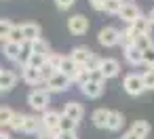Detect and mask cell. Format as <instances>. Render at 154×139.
<instances>
[{
  "mask_svg": "<svg viewBox=\"0 0 154 139\" xmlns=\"http://www.w3.org/2000/svg\"><path fill=\"white\" fill-rule=\"evenodd\" d=\"M120 2H122V0H120Z\"/></svg>",
  "mask_w": 154,
  "mask_h": 139,
  "instance_id": "50",
  "label": "cell"
},
{
  "mask_svg": "<svg viewBox=\"0 0 154 139\" xmlns=\"http://www.w3.org/2000/svg\"><path fill=\"white\" fill-rule=\"evenodd\" d=\"M15 84H17V74L11 70H2V74H0V89H2V93L13 91Z\"/></svg>",
  "mask_w": 154,
  "mask_h": 139,
  "instance_id": "15",
  "label": "cell"
},
{
  "mask_svg": "<svg viewBox=\"0 0 154 139\" xmlns=\"http://www.w3.org/2000/svg\"><path fill=\"white\" fill-rule=\"evenodd\" d=\"M125 51V59L131 63V65H139L141 63V51L137 49V47H127V49H122Z\"/></svg>",
  "mask_w": 154,
  "mask_h": 139,
  "instance_id": "23",
  "label": "cell"
},
{
  "mask_svg": "<svg viewBox=\"0 0 154 139\" xmlns=\"http://www.w3.org/2000/svg\"><path fill=\"white\" fill-rule=\"evenodd\" d=\"M131 133H133L135 137H139V139H146V137L150 135V124H148L146 120H135L133 126H131Z\"/></svg>",
  "mask_w": 154,
  "mask_h": 139,
  "instance_id": "21",
  "label": "cell"
},
{
  "mask_svg": "<svg viewBox=\"0 0 154 139\" xmlns=\"http://www.w3.org/2000/svg\"><path fill=\"white\" fill-rule=\"evenodd\" d=\"M131 28H133V32H135L137 36H150L152 23H150L148 15H139V17H137V19L131 23Z\"/></svg>",
  "mask_w": 154,
  "mask_h": 139,
  "instance_id": "13",
  "label": "cell"
},
{
  "mask_svg": "<svg viewBox=\"0 0 154 139\" xmlns=\"http://www.w3.org/2000/svg\"><path fill=\"white\" fill-rule=\"evenodd\" d=\"M99 61H101V57H97V55H93L89 61H87V65H85V70H97L99 68Z\"/></svg>",
  "mask_w": 154,
  "mask_h": 139,
  "instance_id": "39",
  "label": "cell"
},
{
  "mask_svg": "<svg viewBox=\"0 0 154 139\" xmlns=\"http://www.w3.org/2000/svg\"><path fill=\"white\" fill-rule=\"evenodd\" d=\"M122 124H125V116L120 114V112H116V110H110V116H108V131H120L122 128Z\"/></svg>",
  "mask_w": 154,
  "mask_h": 139,
  "instance_id": "18",
  "label": "cell"
},
{
  "mask_svg": "<svg viewBox=\"0 0 154 139\" xmlns=\"http://www.w3.org/2000/svg\"><path fill=\"white\" fill-rule=\"evenodd\" d=\"M141 63H146L148 68H154V44L141 51Z\"/></svg>",
  "mask_w": 154,
  "mask_h": 139,
  "instance_id": "32",
  "label": "cell"
},
{
  "mask_svg": "<svg viewBox=\"0 0 154 139\" xmlns=\"http://www.w3.org/2000/svg\"><path fill=\"white\" fill-rule=\"evenodd\" d=\"M0 137H2V133H0Z\"/></svg>",
  "mask_w": 154,
  "mask_h": 139,
  "instance_id": "49",
  "label": "cell"
},
{
  "mask_svg": "<svg viewBox=\"0 0 154 139\" xmlns=\"http://www.w3.org/2000/svg\"><path fill=\"white\" fill-rule=\"evenodd\" d=\"M5 42H15V44L26 42V40H23V34H21V28H19V26H15V28L11 30V34L7 36V40H5Z\"/></svg>",
  "mask_w": 154,
  "mask_h": 139,
  "instance_id": "29",
  "label": "cell"
},
{
  "mask_svg": "<svg viewBox=\"0 0 154 139\" xmlns=\"http://www.w3.org/2000/svg\"><path fill=\"white\" fill-rule=\"evenodd\" d=\"M99 72L103 74L106 80L118 76V72H120V63H118V59H114V57H103V59L99 61Z\"/></svg>",
  "mask_w": 154,
  "mask_h": 139,
  "instance_id": "6",
  "label": "cell"
},
{
  "mask_svg": "<svg viewBox=\"0 0 154 139\" xmlns=\"http://www.w3.org/2000/svg\"><path fill=\"white\" fill-rule=\"evenodd\" d=\"M0 139H11V137H9V135H2V137H0Z\"/></svg>",
  "mask_w": 154,
  "mask_h": 139,
  "instance_id": "46",
  "label": "cell"
},
{
  "mask_svg": "<svg viewBox=\"0 0 154 139\" xmlns=\"http://www.w3.org/2000/svg\"><path fill=\"white\" fill-rule=\"evenodd\" d=\"M80 91H82V95H85V97H89V99H97V97H101V93H103V84L87 82V84H82V86H80Z\"/></svg>",
  "mask_w": 154,
  "mask_h": 139,
  "instance_id": "19",
  "label": "cell"
},
{
  "mask_svg": "<svg viewBox=\"0 0 154 139\" xmlns=\"http://www.w3.org/2000/svg\"><path fill=\"white\" fill-rule=\"evenodd\" d=\"M30 47H32V53H34V55H40V57H45V59H47V57L53 53V51H51V44H49V42H47L42 36H40L38 40L30 42Z\"/></svg>",
  "mask_w": 154,
  "mask_h": 139,
  "instance_id": "16",
  "label": "cell"
},
{
  "mask_svg": "<svg viewBox=\"0 0 154 139\" xmlns=\"http://www.w3.org/2000/svg\"><path fill=\"white\" fill-rule=\"evenodd\" d=\"M74 2H76V0H55V5H57V9H61V11L70 9V7H72Z\"/></svg>",
  "mask_w": 154,
  "mask_h": 139,
  "instance_id": "40",
  "label": "cell"
},
{
  "mask_svg": "<svg viewBox=\"0 0 154 139\" xmlns=\"http://www.w3.org/2000/svg\"><path fill=\"white\" fill-rule=\"evenodd\" d=\"M70 84H72V80H70L68 76H63L61 72H55V74L47 80L49 93H66V91L70 89Z\"/></svg>",
  "mask_w": 154,
  "mask_h": 139,
  "instance_id": "4",
  "label": "cell"
},
{
  "mask_svg": "<svg viewBox=\"0 0 154 139\" xmlns=\"http://www.w3.org/2000/svg\"><path fill=\"white\" fill-rule=\"evenodd\" d=\"M141 82H143V89L146 91H154V68H148L141 74Z\"/></svg>",
  "mask_w": 154,
  "mask_h": 139,
  "instance_id": "27",
  "label": "cell"
},
{
  "mask_svg": "<svg viewBox=\"0 0 154 139\" xmlns=\"http://www.w3.org/2000/svg\"><path fill=\"white\" fill-rule=\"evenodd\" d=\"M13 28H15V23L11 19H0V40H7V36L11 34Z\"/></svg>",
  "mask_w": 154,
  "mask_h": 139,
  "instance_id": "28",
  "label": "cell"
},
{
  "mask_svg": "<svg viewBox=\"0 0 154 139\" xmlns=\"http://www.w3.org/2000/svg\"><path fill=\"white\" fill-rule=\"evenodd\" d=\"M93 55H95V53H93L89 47L80 44V47H74V49H72V53H70L68 57H70V59H72L76 65H82V68H85V65H87V61H89Z\"/></svg>",
  "mask_w": 154,
  "mask_h": 139,
  "instance_id": "9",
  "label": "cell"
},
{
  "mask_svg": "<svg viewBox=\"0 0 154 139\" xmlns=\"http://www.w3.org/2000/svg\"><path fill=\"white\" fill-rule=\"evenodd\" d=\"M30 57H32V47H30V42H21V49H19V55H17L15 63H19L21 68H26L28 61H30Z\"/></svg>",
  "mask_w": 154,
  "mask_h": 139,
  "instance_id": "22",
  "label": "cell"
},
{
  "mask_svg": "<svg viewBox=\"0 0 154 139\" xmlns=\"http://www.w3.org/2000/svg\"><path fill=\"white\" fill-rule=\"evenodd\" d=\"M120 0H106V5H103V11L108 13V15H118V11H120Z\"/></svg>",
  "mask_w": 154,
  "mask_h": 139,
  "instance_id": "31",
  "label": "cell"
},
{
  "mask_svg": "<svg viewBox=\"0 0 154 139\" xmlns=\"http://www.w3.org/2000/svg\"><path fill=\"white\" fill-rule=\"evenodd\" d=\"M55 139H78V135H76V131H70V133H57Z\"/></svg>",
  "mask_w": 154,
  "mask_h": 139,
  "instance_id": "42",
  "label": "cell"
},
{
  "mask_svg": "<svg viewBox=\"0 0 154 139\" xmlns=\"http://www.w3.org/2000/svg\"><path fill=\"white\" fill-rule=\"evenodd\" d=\"M40 128H42V126H40V118H38V116H34V114H26V116H23L21 133H26V135H38Z\"/></svg>",
  "mask_w": 154,
  "mask_h": 139,
  "instance_id": "12",
  "label": "cell"
},
{
  "mask_svg": "<svg viewBox=\"0 0 154 139\" xmlns=\"http://www.w3.org/2000/svg\"><path fill=\"white\" fill-rule=\"evenodd\" d=\"M0 93H2V89H0Z\"/></svg>",
  "mask_w": 154,
  "mask_h": 139,
  "instance_id": "48",
  "label": "cell"
},
{
  "mask_svg": "<svg viewBox=\"0 0 154 139\" xmlns=\"http://www.w3.org/2000/svg\"><path fill=\"white\" fill-rule=\"evenodd\" d=\"M19 28H21V34H23V40H26V42L38 40L40 34H42V28H40L38 23H34V21H26V23H21Z\"/></svg>",
  "mask_w": 154,
  "mask_h": 139,
  "instance_id": "11",
  "label": "cell"
},
{
  "mask_svg": "<svg viewBox=\"0 0 154 139\" xmlns=\"http://www.w3.org/2000/svg\"><path fill=\"white\" fill-rule=\"evenodd\" d=\"M148 19H150V23H152V26H154V9H152V11H150V15H148Z\"/></svg>",
  "mask_w": 154,
  "mask_h": 139,
  "instance_id": "45",
  "label": "cell"
},
{
  "mask_svg": "<svg viewBox=\"0 0 154 139\" xmlns=\"http://www.w3.org/2000/svg\"><path fill=\"white\" fill-rule=\"evenodd\" d=\"M61 59H63V55L61 53H51L49 57H47V61L55 68V70H59V63H61Z\"/></svg>",
  "mask_w": 154,
  "mask_h": 139,
  "instance_id": "38",
  "label": "cell"
},
{
  "mask_svg": "<svg viewBox=\"0 0 154 139\" xmlns=\"http://www.w3.org/2000/svg\"><path fill=\"white\" fill-rule=\"evenodd\" d=\"M72 82H74V84H78V86L87 84V82H89V72H87V70L80 65V68H78V74L74 76V80H72Z\"/></svg>",
  "mask_w": 154,
  "mask_h": 139,
  "instance_id": "35",
  "label": "cell"
},
{
  "mask_svg": "<svg viewBox=\"0 0 154 139\" xmlns=\"http://www.w3.org/2000/svg\"><path fill=\"white\" fill-rule=\"evenodd\" d=\"M49 99H51V93H45V91H32L28 95V103L34 112H47L49 110Z\"/></svg>",
  "mask_w": 154,
  "mask_h": 139,
  "instance_id": "1",
  "label": "cell"
},
{
  "mask_svg": "<svg viewBox=\"0 0 154 139\" xmlns=\"http://www.w3.org/2000/svg\"><path fill=\"white\" fill-rule=\"evenodd\" d=\"M78 68H80V65H76L70 57H66V55H63V59H61V63H59V70H57V72H61V74H63V76H68L70 80H74V76L78 74Z\"/></svg>",
  "mask_w": 154,
  "mask_h": 139,
  "instance_id": "14",
  "label": "cell"
},
{
  "mask_svg": "<svg viewBox=\"0 0 154 139\" xmlns=\"http://www.w3.org/2000/svg\"><path fill=\"white\" fill-rule=\"evenodd\" d=\"M76 126H78V122H74V120H70L68 116H59V124H57V133H70V131H76Z\"/></svg>",
  "mask_w": 154,
  "mask_h": 139,
  "instance_id": "25",
  "label": "cell"
},
{
  "mask_svg": "<svg viewBox=\"0 0 154 139\" xmlns=\"http://www.w3.org/2000/svg\"><path fill=\"white\" fill-rule=\"evenodd\" d=\"M89 72V82H95V84H106V78H103V74L99 72V68L97 70H87Z\"/></svg>",
  "mask_w": 154,
  "mask_h": 139,
  "instance_id": "36",
  "label": "cell"
},
{
  "mask_svg": "<svg viewBox=\"0 0 154 139\" xmlns=\"http://www.w3.org/2000/svg\"><path fill=\"white\" fill-rule=\"evenodd\" d=\"M61 114H63V116H68V118H70V120H74V122H80V120H82V116H85V107H82V103H78V101H74V99H70V101H66V105H63Z\"/></svg>",
  "mask_w": 154,
  "mask_h": 139,
  "instance_id": "7",
  "label": "cell"
},
{
  "mask_svg": "<svg viewBox=\"0 0 154 139\" xmlns=\"http://www.w3.org/2000/svg\"><path fill=\"white\" fill-rule=\"evenodd\" d=\"M108 116H110V110L99 107V110H95V112H93L91 120H93V124H95L97 128H106V126H108Z\"/></svg>",
  "mask_w": 154,
  "mask_h": 139,
  "instance_id": "20",
  "label": "cell"
},
{
  "mask_svg": "<svg viewBox=\"0 0 154 139\" xmlns=\"http://www.w3.org/2000/svg\"><path fill=\"white\" fill-rule=\"evenodd\" d=\"M55 72H57V70H55V68H53L49 61H45V63H42V68L38 70V74H40V80H42V82H47V80H49V78L55 74Z\"/></svg>",
  "mask_w": 154,
  "mask_h": 139,
  "instance_id": "30",
  "label": "cell"
},
{
  "mask_svg": "<svg viewBox=\"0 0 154 139\" xmlns=\"http://www.w3.org/2000/svg\"><path fill=\"white\" fill-rule=\"evenodd\" d=\"M0 74H2V68H0Z\"/></svg>",
  "mask_w": 154,
  "mask_h": 139,
  "instance_id": "47",
  "label": "cell"
},
{
  "mask_svg": "<svg viewBox=\"0 0 154 139\" xmlns=\"http://www.w3.org/2000/svg\"><path fill=\"white\" fill-rule=\"evenodd\" d=\"M45 61H47L45 57H40V55H34V53H32V57H30V61H28V65H30V68H34V70H40Z\"/></svg>",
  "mask_w": 154,
  "mask_h": 139,
  "instance_id": "37",
  "label": "cell"
},
{
  "mask_svg": "<svg viewBox=\"0 0 154 139\" xmlns=\"http://www.w3.org/2000/svg\"><path fill=\"white\" fill-rule=\"evenodd\" d=\"M120 139H122V137H120Z\"/></svg>",
  "mask_w": 154,
  "mask_h": 139,
  "instance_id": "51",
  "label": "cell"
},
{
  "mask_svg": "<svg viewBox=\"0 0 154 139\" xmlns=\"http://www.w3.org/2000/svg\"><path fill=\"white\" fill-rule=\"evenodd\" d=\"M19 49H21V44H15V42H5V44H2V55H5L7 59L15 61V59H17V55H19Z\"/></svg>",
  "mask_w": 154,
  "mask_h": 139,
  "instance_id": "24",
  "label": "cell"
},
{
  "mask_svg": "<svg viewBox=\"0 0 154 139\" xmlns=\"http://www.w3.org/2000/svg\"><path fill=\"white\" fill-rule=\"evenodd\" d=\"M59 116H61V112H57V110H47V112H42V116H40V126H42L45 131L57 133Z\"/></svg>",
  "mask_w": 154,
  "mask_h": 139,
  "instance_id": "10",
  "label": "cell"
},
{
  "mask_svg": "<svg viewBox=\"0 0 154 139\" xmlns=\"http://www.w3.org/2000/svg\"><path fill=\"white\" fill-rule=\"evenodd\" d=\"M122 89H125V93L131 95V97H139V95L146 91L139 74H129V76H125V80H122Z\"/></svg>",
  "mask_w": 154,
  "mask_h": 139,
  "instance_id": "2",
  "label": "cell"
},
{
  "mask_svg": "<svg viewBox=\"0 0 154 139\" xmlns=\"http://www.w3.org/2000/svg\"><path fill=\"white\" fill-rule=\"evenodd\" d=\"M55 135L57 133H53V131H45V128L38 131V139H55Z\"/></svg>",
  "mask_w": 154,
  "mask_h": 139,
  "instance_id": "41",
  "label": "cell"
},
{
  "mask_svg": "<svg viewBox=\"0 0 154 139\" xmlns=\"http://www.w3.org/2000/svg\"><path fill=\"white\" fill-rule=\"evenodd\" d=\"M154 42H152V38L150 36H137L135 38V42H133V47H137L139 51H146L148 47H152Z\"/></svg>",
  "mask_w": 154,
  "mask_h": 139,
  "instance_id": "34",
  "label": "cell"
},
{
  "mask_svg": "<svg viewBox=\"0 0 154 139\" xmlns=\"http://www.w3.org/2000/svg\"><path fill=\"white\" fill-rule=\"evenodd\" d=\"M23 116H26V114H21V112H15V116H13V120H11L9 128H11V131H17V133H21V126H23Z\"/></svg>",
  "mask_w": 154,
  "mask_h": 139,
  "instance_id": "33",
  "label": "cell"
},
{
  "mask_svg": "<svg viewBox=\"0 0 154 139\" xmlns=\"http://www.w3.org/2000/svg\"><path fill=\"white\" fill-rule=\"evenodd\" d=\"M122 139H139V137H135V135L129 131V133H125V135H122Z\"/></svg>",
  "mask_w": 154,
  "mask_h": 139,
  "instance_id": "44",
  "label": "cell"
},
{
  "mask_svg": "<svg viewBox=\"0 0 154 139\" xmlns=\"http://www.w3.org/2000/svg\"><path fill=\"white\" fill-rule=\"evenodd\" d=\"M21 80H23L26 84H32V86H36L38 82H42V80H40V74H38V70H34V68H30V65L21 68Z\"/></svg>",
  "mask_w": 154,
  "mask_h": 139,
  "instance_id": "17",
  "label": "cell"
},
{
  "mask_svg": "<svg viewBox=\"0 0 154 139\" xmlns=\"http://www.w3.org/2000/svg\"><path fill=\"white\" fill-rule=\"evenodd\" d=\"M91 2V7L95 9V11H103V5H106V0H89Z\"/></svg>",
  "mask_w": 154,
  "mask_h": 139,
  "instance_id": "43",
  "label": "cell"
},
{
  "mask_svg": "<svg viewBox=\"0 0 154 139\" xmlns=\"http://www.w3.org/2000/svg\"><path fill=\"white\" fill-rule=\"evenodd\" d=\"M13 116H15V112H13L11 107L0 105V128H2V126H9L11 120H13Z\"/></svg>",
  "mask_w": 154,
  "mask_h": 139,
  "instance_id": "26",
  "label": "cell"
},
{
  "mask_svg": "<svg viewBox=\"0 0 154 139\" xmlns=\"http://www.w3.org/2000/svg\"><path fill=\"white\" fill-rule=\"evenodd\" d=\"M141 15V11L137 9V5H133V2H122L120 5V11H118V17L127 23V26H131L137 17Z\"/></svg>",
  "mask_w": 154,
  "mask_h": 139,
  "instance_id": "8",
  "label": "cell"
},
{
  "mask_svg": "<svg viewBox=\"0 0 154 139\" xmlns=\"http://www.w3.org/2000/svg\"><path fill=\"white\" fill-rule=\"evenodd\" d=\"M68 30L74 34V36H82L89 32V19L85 15H72L68 19Z\"/></svg>",
  "mask_w": 154,
  "mask_h": 139,
  "instance_id": "5",
  "label": "cell"
},
{
  "mask_svg": "<svg viewBox=\"0 0 154 139\" xmlns=\"http://www.w3.org/2000/svg\"><path fill=\"white\" fill-rule=\"evenodd\" d=\"M118 38H120V30L114 28V26H106L97 34V40H99L101 47H116L118 44Z\"/></svg>",
  "mask_w": 154,
  "mask_h": 139,
  "instance_id": "3",
  "label": "cell"
}]
</instances>
